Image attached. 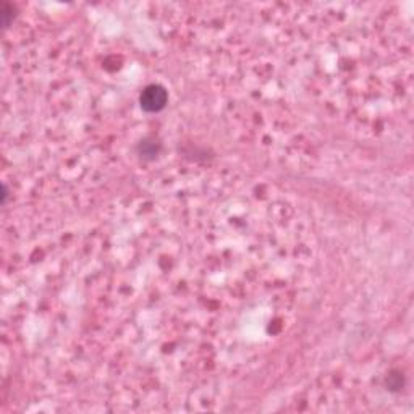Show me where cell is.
Masks as SVG:
<instances>
[{
    "label": "cell",
    "instance_id": "obj_1",
    "mask_svg": "<svg viewBox=\"0 0 414 414\" xmlns=\"http://www.w3.org/2000/svg\"><path fill=\"white\" fill-rule=\"evenodd\" d=\"M167 91L159 84H151L141 93L139 104L146 112H159L166 107L167 104Z\"/></svg>",
    "mask_w": 414,
    "mask_h": 414
}]
</instances>
